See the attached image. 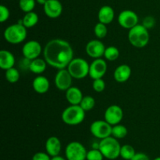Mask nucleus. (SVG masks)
Listing matches in <instances>:
<instances>
[{"label": "nucleus", "mask_w": 160, "mask_h": 160, "mask_svg": "<svg viewBox=\"0 0 160 160\" xmlns=\"http://www.w3.org/2000/svg\"><path fill=\"white\" fill-rule=\"evenodd\" d=\"M73 51L68 42L62 39L49 41L44 49V57L47 64L58 69L68 67L73 58Z\"/></svg>", "instance_id": "f257e3e1"}, {"label": "nucleus", "mask_w": 160, "mask_h": 160, "mask_svg": "<svg viewBox=\"0 0 160 160\" xmlns=\"http://www.w3.org/2000/svg\"><path fill=\"white\" fill-rule=\"evenodd\" d=\"M99 149L104 158L109 160H114L120 155V146L117 138L109 136L101 140L99 142Z\"/></svg>", "instance_id": "f03ea898"}, {"label": "nucleus", "mask_w": 160, "mask_h": 160, "mask_svg": "<svg viewBox=\"0 0 160 160\" xmlns=\"http://www.w3.org/2000/svg\"><path fill=\"white\" fill-rule=\"evenodd\" d=\"M149 38L148 29L142 24H137L130 29L128 32L130 43L138 48L145 47L149 42Z\"/></svg>", "instance_id": "7ed1b4c3"}, {"label": "nucleus", "mask_w": 160, "mask_h": 160, "mask_svg": "<svg viewBox=\"0 0 160 160\" xmlns=\"http://www.w3.org/2000/svg\"><path fill=\"white\" fill-rule=\"evenodd\" d=\"M85 117V111L80 105H71L66 108L62 114V119L66 124L76 125L81 123Z\"/></svg>", "instance_id": "20e7f679"}, {"label": "nucleus", "mask_w": 160, "mask_h": 160, "mask_svg": "<svg viewBox=\"0 0 160 160\" xmlns=\"http://www.w3.org/2000/svg\"><path fill=\"white\" fill-rule=\"evenodd\" d=\"M27 37V28L22 24L17 23L8 27L4 31V38L11 44H19Z\"/></svg>", "instance_id": "39448f33"}, {"label": "nucleus", "mask_w": 160, "mask_h": 160, "mask_svg": "<svg viewBox=\"0 0 160 160\" xmlns=\"http://www.w3.org/2000/svg\"><path fill=\"white\" fill-rule=\"evenodd\" d=\"M89 68L90 65L88 63L82 58L73 59L67 67V70L72 77L78 79L84 78L89 75Z\"/></svg>", "instance_id": "423d86ee"}, {"label": "nucleus", "mask_w": 160, "mask_h": 160, "mask_svg": "<svg viewBox=\"0 0 160 160\" xmlns=\"http://www.w3.org/2000/svg\"><path fill=\"white\" fill-rule=\"evenodd\" d=\"M87 153L85 147L78 141L69 143L65 149V155L67 160H86Z\"/></svg>", "instance_id": "0eeeda50"}, {"label": "nucleus", "mask_w": 160, "mask_h": 160, "mask_svg": "<svg viewBox=\"0 0 160 160\" xmlns=\"http://www.w3.org/2000/svg\"><path fill=\"white\" fill-rule=\"evenodd\" d=\"M112 125L106 120H97L92 123L90 131L95 137L102 140L112 135Z\"/></svg>", "instance_id": "6e6552de"}, {"label": "nucleus", "mask_w": 160, "mask_h": 160, "mask_svg": "<svg viewBox=\"0 0 160 160\" xmlns=\"http://www.w3.org/2000/svg\"><path fill=\"white\" fill-rule=\"evenodd\" d=\"M118 22L120 25L127 29H131L138 24V17L135 12L130 9L123 10L118 17Z\"/></svg>", "instance_id": "1a4fd4ad"}, {"label": "nucleus", "mask_w": 160, "mask_h": 160, "mask_svg": "<svg viewBox=\"0 0 160 160\" xmlns=\"http://www.w3.org/2000/svg\"><path fill=\"white\" fill-rule=\"evenodd\" d=\"M42 53V45L38 41L31 40L23 45L22 49V53L26 59L33 61L38 58V56Z\"/></svg>", "instance_id": "9d476101"}, {"label": "nucleus", "mask_w": 160, "mask_h": 160, "mask_svg": "<svg viewBox=\"0 0 160 160\" xmlns=\"http://www.w3.org/2000/svg\"><path fill=\"white\" fill-rule=\"evenodd\" d=\"M123 112L122 108L118 105H110L106 110L104 114L105 120L110 124L111 125H115L120 123L123 119Z\"/></svg>", "instance_id": "9b49d317"}, {"label": "nucleus", "mask_w": 160, "mask_h": 160, "mask_svg": "<svg viewBox=\"0 0 160 160\" xmlns=\"http://www.w3.org/2000/svg\"><path fill=\"white\" fill-rule=\"evenodd\" d=\"M72 75L67 69H60L55 78V84L60 90L67 91L72 85Z\"/></svg>", "instance_id": "f8f14e48"}, {"label": "nucleus", "mask_w": 160, "mask_h": 160, "mask_svg": "<svg viewBox=\"0 0 160 160\" xmlns=\"http://www.w3.org/2000/svg\"><path fill=\"white\" fill-rule=\"evenodd\" d=\"M106 71H107V64L106 61L101 58H98L90 64L89 75L93 79L102 78L106 73Z\"/></svg>", "instance_id": "ddd939ff"}, {"label": "nucleus", "mask_w": 160, "mask_h": 160, "mask_svg": "<svg viewBox=\"0 0 160 160\" xmlns=\"http://www.w3.org/2000/svg\"><path fill=\"white\" fill-rule=\"evenodd\" d=\"M85 50L86 53H88L89 56L98 59V58H100L101 56H104L106 47H105L104 44L101 41L92 40L89 42H88Z\"/></svg>", "instance_id": "4468645a"}, {"label": "nucleus", "mask_w": 160, "mask_h": 160, "mask_svg": "<svg viewBox=\"0 0 160 160\" xmlns=\"http://www.w3.org/2000/svg\"><path fill=\"white\" fill-rule=\"evenodd\" d=\"M44 12L49 18H57L62 13V3L59 0H48L44 5Z\"/></svg>", "instance_id": "2eb2a0df"}, {"label": "nucleus", "mask_w": 160, "mask_h": 160, "mask_svg": "<svg viewBox=\"0 0 160 160\" xmlns=\"http://www.w3.org/2000/svg\"><path fill=\"white\" fill-rule=\"evenodd\" d=\"M62 148V144L60 141L56 136H50L48 138L45 143L46 152L51 157L57 156L59 155Z\"/></svg>", "instance_id": "dca6fc26"}, {"label": "nucleus", "mask_w": 160, "mask_h": 160, "mask_svg": "<svg viewBox=\"0 0 160 160\" xmlns=\"http://www.w3.org/2000/svg\"><path fill=\"white\" fill-rule=\"evenodd\" d=\"M83 97H84L81 89L75 86H71L66 92V98L72 105H79Z\"/></svg>", "instance_id": "f3484780"}, {"label": "nucleus", "mask_w": 160, "mask_h": 160, "mask_svg": "<svg viewBox=\"0 0 160 160\" xmlns=\"http://www.w3.org/2000/svg\"><path fill=\"white\" fill-rule=\"evenodd\" d=\"M131 75V68L128 64H121L116 68L114 78L118 83H125Z\"/></svg>", "instance_id": "a211bd4d"}, {"label": "nucleus", "mask_w": 160, "mask_h": 160, "mask_svg": "<svg viewBox=\"0 0 160 160\" xmlns=\"http://www.w3.org/2000/svg\"><path fill=\"white\" fill-rule=\"evenodd\" d=\"M15 57L11 52L2 50L0 51V67L3 70H8L13 67Z\"/></svg>", "instance_id": "6ab92c4d"}, {"label": "nucleus", "mask_w": 160, "mask_h": 160, "mask_svg": "<svg viewBox=\"0 0 160 160\" xmlns=\"http://www.w3.org/2000/svg\"><path fill=\"white\" fill-rule=\"evenodd\" d=\"M115 13L113 9L109 6H103L100 8L98 13V18L99 22L105 24H109L113 20Z\"/></svg>", "instance_id": "aec40b11"}, {"label": "nucleus", "mask_w": 160, "mask_h": 160, "mask_svg": "<svg viewBox=\"0 0 160 160\" xmlns=\"http://www.w3.org/2000/svg\"><path fill=\"white\" fill-rule=\"evenodd\" d=\"M32 85L34 91L40 94L45 93L49 89V82L48 78L42 75L36 77L33 81Z\"/></svg>", "instance_id": "412c9836"}, {"label": "nucleus", "mask_w": 160, "mask_h": 160, "mask_svg": "<svg viewBox=\"0 0 160 160\" xmlns=\"http://www.w3.org/2000/svg\"><path fill=\"white\" fill-rule=\"evenodd\" d=\"M38 22V16L36 13L31 11V12L25 13L23 19L20 21V24H22L26 28H28L35 26Z\"/></svg>", "instance_id": "4be33fe9"}, {"label": "nucleus", "mask_w": 160, "mask_h": 160, "mask_svg": "<svg viewBox=\"0 0 160 160\" xmlns=\"http://www.w3.org/2000/svg\"><path fill=\"white\" fill-rule=\"evenodd\" d=\"M46 61L41 59V58H36V59L31 61L30 63V71L35 74L42 73L46 69Z\"/></svg>", "instance_id": "5701e85b"}, {"label": "nucleus", "mask_w": 160, "mask_h": 160, "mask_svg": "<svg viewBox=\"0 0 160 160\" xmlns=\"http://www.w3.org/2000/svg\"><path fill=\"white\" fill-rule=\"evenodd\" d=\"M135 155V150H134V148L131 145L125 144V145L121 146L120 156L122 158L125 160H131Z\"/></svg>", "instance_id": "b1692460"}, {"label": "nucleus", "mask_w": 160, "mask_h": 160, "mask_svg": "<svg viewBox=\"0 0 160 160\" xmlns=\"http://www.w3.org/2000/svg\"><path fill=\"white\" fill-rule=\"evenodd\" d=\"M127 134H128V129L124 125H120V124L112 125V135L113 137L117 139H122V138H124Z\"/></svg>", "instance_id": "393cba45"}, {"label": "nucleus", "mask_w": 160, "mask_h": 160, "mask_svg": "<svg viewBox=\"0 0 160 160\" xmlns=\"http://www.w3.org/2000/svg\"><path fill=\"white\" fill-rule=\"evenodd\" d=\"M120 56V51L115 46H109L106 48L104 53V56L106 60L110 61H116Z\"/></svg>", "instance_id": "a878e982"}, {"label": "nucleus", "mask_w": 160, "mask_h": 160, "mask_svg": "<svg viewBox=\"0 0 160 160\" xmlns=\"http://www.w3.org/2000/svg\"><path fill=\"white\" fill-rule=\"evenodd\" d=\"M36 0H19V6L23 12L29 13L35 7Z\"/></svg>", "instance_id": "bb28decb"}, {"label": "nucleus", "mask_w": 160, "mask_h": 160, "mask_svg": "<svg viewBox=\"0 0 160 160\" xmlns=\"http://www.w3.org/2000/svg\"><path fill=\"white\" fill-rule=\"evenodd\" d=\"M95 101L93 97H91V96H85V97H83L82 100H81V104L79 105L84 111H88L92 110L95 107Z\"/></svg>", "instance_id": "cd10ccee"}, {"label": "nucleus", "mask_w": 160, "mask_h": 160, "mask_svg": "<svg viewBox=\"0 0 160 160\" xmlns=\"http://www.w3.org/2000/svg\"><path fill=\"white\" fill-rule=\"evenodd\" d=\"M6 78L9 83H15L20 78V73L19 71L15 67H12L6 71Z\"/></svg>", "instance_id": "c85d7f7f"}, {"label": "nucleus", "mask_w": 160, "mask_h": 160, "mask_svg": "<svg viewBox=\"0 0 160 160\" xmlns=\"http://www.w3.org/2000/svg\"><path fill=\"white\" fill-rule=\"evenodd\" d=\"M94 32H95V35L98 39H103V38H105L108 32L106 24L101 23V22H98L95 26Z\"/></svg>", "instance_id": "c756f323"}, {"label": "nucleus", "mask_w": 160, "mask_h": 160, "mask_svg": "<svg viewBox=\"0 0 160 160\" xmlns=\"http://www.w3.org/2000/svg\"><path fill=\"white\" fill-rule=\"evenodd\" d=\"M104 156L99 149L92 148L87 153L86 160H103Z\"/></svg>", "instance_id": "7c9ffc66"}, {"label": "nucleus", "mask_w": 160, "mask_h": 160, "mask_svg": "<svg viewBox=\"0 0 160 160\" xmlns=\"http://www.w3.org/2000/svg\"><path fill=\"white\" fill-rule=\"evenodd\" d=\"M92 86H93L94 90L98 93H101L106 88V83L102 78H97V79H94Z\"/></svg>", "instance_id": "2f4dec72"}, {"label": "nucleus", "mask_w": 160, "mask_h": 160, "mask_svg": "<svg viewBox=\"0 0 160 160\" xmlns=\"http://www.w3.org/2000/svg\"><path fill=\"white\" fill-rule=\"evenodd\" d=\"M9 15H10V13H9V9L4 5H1L0 6V21L2 23L6 21L9 19Z\"/></svg>", "instance_id": "473e14b6"}, {"label": "nucleus", "mask_w": 160, "mask_h": 160, "mask_svg": "<svg viewBox=\"0 0 160 160\" xmlns=\"http://www.w3.org/2000/svg\"><path fill=\"white\" fill-rule=\"evenodd\" d=\"M155 23H156V20H155L154 17H151V16H148L143 20L142 25L145 28H146L147 29H149V28H152L154 26Z\"/></svg>", "instance_id": "72a5a7b5"}, {"label": "nucleus", "mask_w": 160, "mask_h": 160, "mask_svg": "<svg viewBox=\"0 0 160 160\" xmlns=\"http://www.w3.org/2000/svg\"><path fill=\"white\" fill-rule=\"evenodd\" d=\"M52 157L48 153L39 152L34 154L32 157V160H51Z\"/></svg>", "instance_id": "f704fd0d"}, {"label": "nucleus", "mask_w": 160, "mask_h": 160, "mask_svg": "<svg viewBox=\"0 0 160 160\" xmlns=\"http://www.w3.org/2000/svg\"><path fill=\"white\" fill-rule=\"evenodd\" d=\"M131 160H150V158L146 154L139 152V153H136V155Z\"/></svg>", "instance_id": "c9c22d12"}, {"label": "nucleus", "mask_w": 160, "mask_h": 160, "mask_svg": "<svg viewBox=\"0 0 160 160\" xmlns=\"http://www.w3.org/2000/svg\"><path fill=\"white\" fill-rule=\"evenodd\" d=\"M51 160H67V158H64L63 157L59 156V155H57V156L52 157Z\"/></svg>", "instance_id": "e433bc0d"}, {"label": "nucleus", "mask_w": 160, "mask_h": 160, "mask_svg": "<svg viewBox=\"0 0 160 160\" xmlns=\"http://www.w3.org/2000/svg\"><path fill=\"white\" fill-rule=\"evenodd\" d=\"M47 1H48V0H36V2H37L38 4L43 5V6L47 3Z\"/></svg>", "instance_id": "4c0bfd02"}, {"label": "nucleus", "mask_w": 160, "mask_h": 160, "mask_svg": "<svg viewBox=\"0 0 160 160\" xmlns=\"http://www.w3.org/2000/svg\"><path fill=\"white\" fill-rule=\"evenodd\" d=\"M153 160H160V157H157V158H154V159H153Z\"/></svg>", "instance_id": "58836bf2"}]
</instances>
